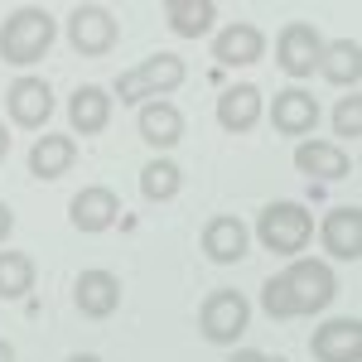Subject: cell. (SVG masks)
<instances>
[{
    "mask_svg": "<svg viewBox=\"0 0 362 362\" xmlns=\"http://www.w3.org/2000/svg\"><path fill=\"white\" fill-rule=\"evenodd\" d=\"M73 305L87 319H107V314L121 309V280L112 271H83L78 285H73Z\"/></svg>",
    "mask_w": 362,
    "mask_h": 362,
    "instance_id": "12",
    "label": "cell"
},
{
    "mask_svg": "<svg viewBox=\"0 0 362 362\" xmlns=\"http://www.w3.org/2000/svg\"><path fill=\"white\" fill-rule=\"evenodd\" d=\"M309 353L319 362H362V319H329L309 338Z\"/></svg>",
    "mask_w": 362,
    "mask_h": 362,
    "instance_id": "8",
    "label": "cell"
},
{
    "mask_svg": "<svg viewBox=\"0 0 362 362\" xmlns=\"http://www.w3.org/2000/svg\"><path fill=\"white\" fill-rule=\"evenodd\" d=\"M319 58H324V39H319L314 25L295 20V25H285L276 34V63L290 78H309V73L319 68Z\"/></svg>",
    "mask_w": 362,
    "mask_h": 362,
    "instance_id": "6",
    "label": "cell"
},
{
    "mask_svg": "<svg viewBox=\"0 0 362 362\" xmlns=\"http://www.w3.org/2000/svg\"><path fill=\"white\" fill-rule=\"evenodd\" d=\"M261 112H266L261 87H251V83H237L218 97V126H223V131H251V126L261 121Z\"/></svg>",
    "mask_w": 362,
    "mask_h": 362,
    "instance_id": "17",
    "label": "cell"
},
{
    "mask_svg": "<svg viewBox=\"0 0 362 362\" xmlns=\"http://www.w3.org/2000/svg\"><path fill=\"white\" fill-rule=\"evenodd\" d=\"M165 20H169L174 34L198 39V34H208V29H213L218 5H213V0H169V5H165Z\"/></svg>",
    "mask_w": 362,
    "mask_h": 362,
    "instance_id": "21",
    "label": "cell"
},
{
    "mask_svg": "<svg viewBox=\"0 0 362 362\" xmlns=\"http://www.w3.org/2000/svg\"><path fill=\"white\" fill-rule=\"evenodd\" d=\"M261 54H266V34H261L256 25H247V20L227 25L223 34L213 39V58L227 63V68H247V63H256Z\"/></svg>",
    "mask_w": 362,
    "mask_h": 362,
    "instance_id": "14",
    "label": "cell"
},
{
    "mask_svg": "<svg viewBox=\"0 0 362 362\" xmlns=\"http://www.w3.org/2000/svg\"><path fill=\"white\" fill-rule=\"evenodd\" d=\"M295 169H305L309 179H348L353 160L329 140H300L295 145Z\"/></svg>",
    "mask_w": 362,
    "mask_h": 362,
    "instance_id": "19",
    "label": "cell"
},
{
    "mask_svg": "<svg viewBox=\"0 0 362 362\" xmlns=\"http://www.w3.org/2000/svg\"><path fill=\"white\" fill-rule=\"evenodd\" d=\"M203 251H208V261H218V266H237V261L251 251L247 223H242V218H232V213L213 218V223L203 227Z\"/></svg>",
    "mask_w": 362,
    "mask_h": 362,
    "instance_id": "11",
    "label": "cell"
},
{
    "mask_svg": "<svg viewBox=\"0 0 362 362\" xmlns=\"http://www.w3.org/2000/svg\"><path fill=\"white\" fill-rule=\"evenodd\" d=\"M10 155V131H5V121H0V160Z\"/></svg>",
    "mask_w": 362,
    "mask_h": 362,
    "instance_id": "30",
    "label": "cell"
},
{
    "mask_svg": "<svg viewBox=\"0 0 362 362\" xmlns=\"http://www.w3.org/2000/svg\"><path fill=\"white\" fill-rule=\"evenodd\" d=\"M116 218H121V198L112 189H102V184L78 189V198L68 203V223L78 227V232H107Z\"/></svg>",
    "mask_w": 362,
    "mask_h": 362,
    "instance_id": "10",
    "label": "cell"
},
{
    "mask_svg": "<svg viewBox=\"0 0 362 362\" xmlns=\"http://www.w3.org/2000/svg\"><path fill=\"white\" fill-rule=\"evenodd\" d=\"M68 362H102V358H92V353H73Z\"/></svg>",
    "mask_w": 362,
    "mask_h": 362,
    "instance_id": "32",
    "label": "cell"
},
{
    "mask_svg": "<svg viewBox=\"0 0 362 362\" xmlns=\"http://www.w3.org/2000/svg\"><path fill=\"white\" fill-rule=\"evenodd\" d=\"M324 247L334 261H358L362 256V208H334L319 227Z\"/></svg>",
    "mask_w": 362,
    "mask_h": 362,
    "instance_id": "13",
    "label": "cell"
},
{
    "mask_svg": "<svg viewBox=\"0 0 362 362\" xmlns=\"http://www.w3.org/2000/svg\"><path fill=\"white\" fill-rule=\"evenodd\" d=\"M319 73H324L334 87H358V78H362V44L358 39H334V44H324Z\"/></svg>",
    "mask_w": 362,
    "mask_h": 362,
    "instance_id": "20",
    "label": "cell"
},
{
    "mask_svg": "<svg viewBox=\"0 0 362 362\" xmlns=\"http://www.w3.org/2000/svg\"><path fill=\"white\" fill-rule=\"evenodd\" d=\"M116 97H121V102H145V87H140L136 68H131V73H121V78H116Z\"/></svg>",
    "mask_w": 362,
    "mask_h": 362,
    "instance_id": "27",
    "label": "cell"
},
{
    "mask_svg": "<svg viewBox=\"0 0 362 362\" xmlns=\"http://www.w3.org/2000/svg\"><path fill=\"white\" fill-rule=\"evenodd\" d=\"M334 131H338V136H348V140L362 136V97H358V92H348V97L334 107Z\"/></svg>",
    "mask_w": 362,
    "mask_h": 362,
    "instance_id": "26",
    "label": "cell"
},
{
    "mask_svg": "<svg viewBox=\"0 0 362 362\" xmlns=\"http://www.w3.org/2000/svg\"><path fill=\"white\" fill-rule=\"evenodd\" d=\"M10 232H15V213H10V208H5V203H0V242H5V237H10Z\"/></svg>",
    "mask_w": 362,
    "mask_h": 362,
    "instance_id": "28",
    "label": "cell"
},
{
    "mask_svg": "<svg viewBox=\"0 0 362 362\" xmlns=\"http://www.w3.org/2000/svg\"><path fill=\"white\" fill-rule=\"evenodd\" d=\"M136 78H140V87H145V97H150V92H174V87L184 83V58H174V54H150V58L136 68Z\"/></svg>",
    "mask_w": 362,
    "mask_h": 362,
    "instance_id": "22",
    "label": "cell"
},
{
    "mask_svg": "<svg viewBox=\"0 0 362 362\" xmlns=\"http://www.w3.org/2000/svg\"><path fill=\"white\" fill-rule=\"evenodd\" d=\"M232 362H266V353H256V348H242V353H232Z\"/></svg>",
    "mask_w": 362,
    "mask_h": 362,
    "instance_id": "29",
    "label": "cell"
},
{
    "mask_svg": "<svg viewBox=\"0 0 362 362\" xmlns=\"http://www.w3.org/2000/svg\"><path fill=\"white\" fill-rule=\"evenodd\" d=\"M266 362H285V358H266Z\"/></svg>",
    "mask_w": 362,
    "mask_h": 362,
    "instance_id": "33",
    "label": "cell"
},
{
    "mask_svg": "<svg viewBox=\"0 0 362 362\" xmlns=\"http://www.w3.org/2000/svg\"><path fill=\"white\" fill-rule=\"evenodd\" d=\"M285 285H290V300H295V319L300 314H319V309L334 305L338 295V280L329 271V261H290V271H280Z\"/></svg>",
    "mask_w": 362,
    "mask_h": 362,
    "instance_id": "3",
    "label": "cell"
},
{
    "mask_svg": "<svg viewBox=\"0 0 362 362\" xmlns=\"http://www.w3.org/2000/svg\"><path fill=\"white\" fill-rule=\"evenodd\" d=\"M256 237H261V247H271L276 256H300L309 247V237H314L309 208H300V203H271V208H261Z\"/></svg>",
    "mask_w": 362,
    "mask_h": 362,
    "instance_id": "2",
    "label": "cell"
},
{
    "mask_svg": "<svg viewBox=\"0 0 362 362\" xmlns=\"http://www.w3.org/2000/svg\"><path fill=\"white\" fill-rule=\"evenodd\" d=\"M68 39H73V49L83 58H102L116 49L121 25H116V15L107 5H73L68 10Z\"/></svg>",
    "mask_w": 362,
    "mask_h": 362,
    "instance_id": "5",
    "label": "cell"
},
{
    "mask_svg": "<svg viewBox=\"0 0 362 362\" xmlns=\"http://www.w3.org/2000/svg\"><path fill=\"white\" fill-rule=\"evenodd\" d=\"M78 165V140L73 136H39L29 150V174L34 179H63L68 169Z\"/></svg>",
    "mask_w": 362,
    "mask_h": 362,
    "instance_id": "16",
    "label": "cell"
},
{
    "mask_svg": "<svg viewBox=\"0 0 362 362\" xmlns=\"http://www.w3.org/2000/svg\"><path fill=\"white\" fill-rule=\"evenodd\" d=\"M5 112L25 131H44L49 116H54V87L44 83V78H15L10 92H5Z\"/></svg>",
    "mask_w": 362,
    "mask_h": 362,
    "instance_id": "7",
    "label": "cell"
},
{
    "mask_svg": "<svg viewBox=\"0 0 362 362\" xmlns=\"http://www.w3.org/2000/svg\"><path fill=\"white\" fill-rule=\"evenodd\" d=\"M54 15L44 10V5H20L5 25H0V58L5 63H39V58L49 54V44H54Z\"/></svg>",
    "mask_w": 362,
    "mask_h": 362,
    "instance_id": "1",
    "label": "cell"
},
{
    "mask_svg": "<svg viewBox=\"0 0 362 362\" xmlns=\"http://www.w3.org/2000/svg\"><path fill=\"white\" fill-rule=\"evenodd\" d=\"M271 121H276L280 136L305 140L309 131L319 126V102H314V92H305V87H285V92H276V102H271Z\"/></svg>",
    "mask_w": 362,
    "mask_h": 362,
    "instance_id": "9",
    "label": "cell"
},
{
    "mask_svg": "<svg viewBox=\"0 0 362 362\" xmlns=\"http://www.w3.org/2000/svg\"><path fill=\"white\" fill-rule=\"evenodd\" d=\"M34 290V261L25 251H0V300H20Z\"/></svg>",
    "mask_w": 362,
    "mask_h": 362,
    "instance_id": "24",
    "label": "cell"
},
{
    "mask_svg": "<svg viewBox=\"0 0 362 362\" xmlns=\"http://www.w3.org/2000/svg\"><path fill=\"white\" fill-rule=\"evenodd\" d=\"M184 136V112L174 102H140V140L155 145V150H169Z\"/></svg>",
    "mask_w": 362,
    "mask_h": 362,
    "instance_id": "18",
    "label": "cell"
},
{
    "mask_svg": "<svg viewBox=\"0 0 362 362\" xmlns=\"http://www.w3.org/2000/svg\"><path fill=\"white\" fill-rule=\"evenodd\" d=\"M68 121H73L78 136H102L107 121H112V92L107 87H92V83L78 87L68 97Z\"/></svg>",
    "mask_w": 362,
    "mask_h": 362,
    "instance_id": "15",
    "label": "cell"
},
{
    "mask_svg": "<svg viewBox=\"0 0 362 362\" xmlns=\"http://www.w3.org/2000/svg\"><path fill=\"white\" fill-rule=\"evenodd\" d=\"M261 309H266L271 319H295V300H290L285 276H271L266 285H261Z\"/></svg>",
    "mask_w": 362,
    "mask_h": 362,
    "instance_id": "25",
    "label": "cell"
},
{
    "mask_svg": "<svg viewBox=\"0 0 362 362\" xmlns=\"http://www.w3.org/2000/svg\"><path fill=\"white\" fill-rule=\"evenodd\" d=\"M184 189V169L174 165V160H150V165L140 169V194L150 198V203H165Z\"/></svg>",
    "mask_w": 362,
    "mask_h": 362,
    "instance_id": "23",
    "label": "cell"
},
{
    "mask_svg": "<svg viewBox=\"0 0 362 362\" xmlns=\"http://www.w3.org/2000/svg\"><path fill=\"white\" fill-rule=\"evenodd\" d=\"M0 362H15V348H10L5 338H0Z\"/></svg>",
    "mask_w": 362,
    "mask_h": 362,
    "instance_id": "31",
    "label": "cell"
},
{
    "mask_svg": "<svg viewBox=\"0 0 362 362\" xmlns=\"http://www.w3.org/2000/svg\"><path fill=\"white\" fill-rule=\"evenodd\" d=\"M251 324V305L242 290H213L198 309V329L208 343H237Z\"/></svg>",
    "mask_w": 362,
    "mask_h": 362,
    "instance_id": "4",
    "label": "cell"
}]
</instances>
